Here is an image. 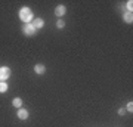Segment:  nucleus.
<instances>
[{"instance_id":"nucleus-1","label":"nucleus","mask_w":133,"mask_h":127,"mask_svg":"<svg viewBox=\"0 0 133 127\" xmlns=\"http://www.w3.org/2000/svg\"><path fill=\"white\" fill-rule=\"evenodd\" d=\"M18 15H19V19L24 24H30L33 21V12H31L30 8H21Z\"/></svg>"},{"instance_id":"nucleus-2","label":"nucleus","mask_w":133,"mask_h":127,"mask_svg":"<svg viewBox=\"0 0 133 127\" xmlns=\"http://www.w3.org/2000/svg\"><path fill=\"white\" fill-rule=\"evenodd\" d=\"M36 31H37V30L33 27V24H31V22H30V24H24V27H22V33H24L27 37L34 36V34H36Z\"/></svg>"},{"instance_id":"nucleus-3","label":"nucleus","mask_w":133,"mask_h":127,"mask_svg":"<svg viewBox=\"0 0 133 127\" xmlns=\"http://www.w3.org/2000/svg\"><path fill=\"white\" fill-rule=\"evenodd\" d=\"M10 68L9 66H0V81H5L10 77Z\"/></svg>"},{"instance_id":"nucleus-4","label":"nucleus","mask_w":133,"mask_h":127,"mask_svg":"<svg viewBox=\"0 0 133 127\" xmlns=\"http://www.w3.org/2000/svg\"><path fill=\"white\" fill-rule=\"evenodd\" d=\"M31 24H33V27H34L36 30H40V28H43V25H44V21H43L42 18H36Z\"/></svg>"},{"instance_id":"nucleus-5","label":"nucleus","mask_w":133,"mask_h":127,"mask_svg":"<svg viewBox=\"0 0 133 127\" xmlns=\"http://www.w3.org/2000/svg\"><path fill=\"white\" fill-rule=\"evenodd\" d=\"M65 12H66V9H65V6L64 5L56 6V9H55V15H56L58 18H61L62 15H65Z\"/></svg>"},{"instance_id":"nucleus-6","label":"nucleus","mask_w":133,"mask_h":127,"mask_svg":"<svg viewBox=\"0 0 133 127\" xmlns=\"http://www.w3.org/2000/svg\"><path fill=\"white\" fill-rule=\"evenodd\" d=\"M18 118H19V120H27V118H28V111H27V109H24V108H19Z\"/></svg>"},{"instance_id":"nucleus-7","label":"nucleus","mask_w":133,"mask_h":127,"mask_svg":"<svg viewBox=\"0 0 133 127\" xmlns=\"http://www.w3.org/2000/svg\"><path fill=\"white\" fill-rule=\"evenodd\" d=\"M34 71H36V74H44L46 66L43 65V64H37V65L34 66Z\"/></svg>"},{"instance_id":"nucleus-8","label":"nucleus","mask_w":133,"mask_h":127,"mask_svg":"<svg viewBox=\"0 0 133 127\" xmlns=\"http://www.w3.org/2000/svg\"><path fill=\"white\" fill-rule=\"evenodd\" d=\"M123 19H124V22L132 24V22H133V15H132V12H124Z\"/></svg>"},{"instance_id":"nucleus-9","label":"nucleus","mask_w":133,"mask_h":127,"mask_svg":"<svg viewBox=\"0 0 133 127\" xmlns=\"http://www.w3.org/2000/svg\"><path fill=\"white\" fill-rule=\"evenodd\" d=\"M12 105H14L15 108H22V99L21 98H15L12 101Z\"/></svg>"},{"instance_id":"nucleus-10","label":"nucleus","mask_w":133,"mask_h":127,"mask_svg":"<svg viewBox=\"0 0 133 127\" xmlns=\"http://www.w3.org/2000/svg\"><path fill=\"white\" fill-rule=\"evenodd\" d=\"M8 92V84L6 81H0V93H6Z\"/></svg>"},{"instance_id":"nucleus-11","label":"nucleus","mask_w":133,"mask_h":127,"mask_svg":"<svg viewBox=\"0 0 133 127\" xmlns=\"http://www.w3.org/2000/svg\"><path fill=\"white\" fill-rule=\"evenodd\" d=\"M56 27H58V28H64V27H65V21L58 19V21H56Z\"/></svg>"},{"instance_id":"nucleus-12","label":"nucleus","mask_w":133,"mask_h":127,"mask_svg":"<svg viewBox=\"0 0 133 127\" xmlns=\"http://www.w3.org/2000/svg\"><path fill=\"white\" fill-rule=\"evenodd\" d=\"M126 6H127V12H132V8H133V2H132V0H129V2H127V3H126Z\"/></svg>"},{"instance_id":"nucleus-13","label":"nucleus","mask_w":133,"mask_h":127,"mask_svg":"<svg viewBox=\"0 0 133 127\" xmlns=\"http://www.w3.org/2000/svg\"><path fill=\"white\" fill-rule=\"evenodd\" d=\"M126 111H130V114L133 112V102H129V104L126 105Z\"/></svg>"},{"instance_id":"nucleus-14","label":"nucleus","mask_w":133,"mask_h":127,"mask_svg":"<svg viewBox=\"0 0 133 127\" xmlns=\"http://www.w3.org/2000/svg\"><path fill=\"white\" fill-rule=\"evenodd\" d=\"M126 114V108H120L118 109V115H124Z\"/></svg>"}]
</instances>
